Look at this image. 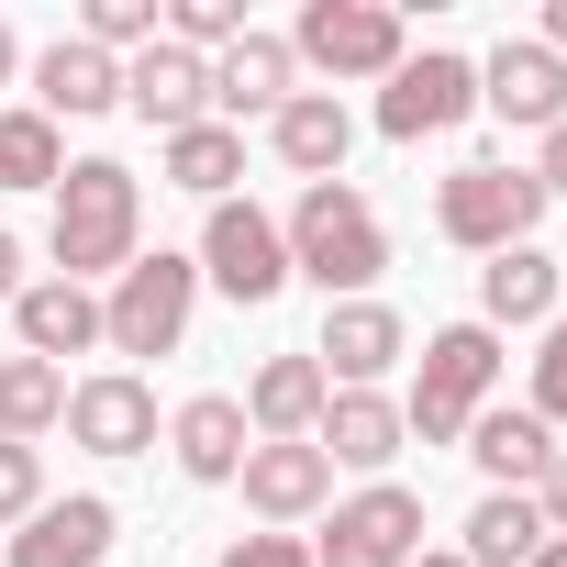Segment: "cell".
<instances>
[{"label": "cell", "mask_w": 567, "mask_h": 567, "mask_svg": "<svg viewBox=\"0 0 567 567\" xmlns=\"http://www.w3.org/2000/svg\"><path fill=\"white\" fill-rule=\"evenodd\" d=\"M534 223H545V178H534V167H512V156H467V167H445V178H434V234H445V245H467V256L534 245Z\"/></svg>", "instance_id": "277c9868"}, {"label": "cell", "mask_w": 567, "mask_h": 567, "mask_svg": "<svg viewBox=\"0 0 567 567\" xmlns=\"http://www.w3.org/2000/svg\"><path fill=\"white\" fill-rule=\"evenodd\" d=\"M68 445H90V456H145V445H156V390H145L134 368L68 379Z\"/></svg>", "instance_id": "5bb4252c"}, {"label": "cell", "mask_w": 567, "mask_h": 567, "mask_svg": "<svg viewBox=\"0 0 567 567\" xmlns=\"http://www.w3.org/2000/svg\"><path fill=\"white\" fill-rule=\"evenodd\" d=\"M545 56H567V0H545V34H534Z\"/></svg>", "instance_id": "8d00e7d4"}, {"label": "cell", "mask_w": 567, "mask_h": 567, "mask_svg": "<svg viewBox=\"0 0 567 567\" xmlns=\"http://www.w3.org/2000/svg\"><path fill=\"white\" fill-rule=\"evenodd\" d=\"M245 401L234 390H200V401H178L167 412V456H178V478H200V489H234V467H245Z\"/></svg>", "instance_id": "ffe728a7"}, {"label": "cell", "mask_w": 567, "mask_h": 567, "mask_svg": "<svg viewBox=\"0 0 567 567\" xmlns=\"http://www.w3.org/2000/svg\"><path fill=\"white\" fill-rule=\"evenodd\" d=\"M412 556H423V489H401V478H368L357 501H334V523L312 545V567H412Z\"/></svg>", "instance_id": "9c48e42d"}, {"label": "cell", "mask_w": 567, "mask_h": 567, "mask_svg": "<svg viewBox=\"0 0 567 567\" xmlns=\"http://www.w3.org/2000/svg\"><path fill=\"white\" fill-rule=\"evenodd\" d=\"M323 368H312V346H290V357H267L256 379H245V434L256 445H312V423H323Z\"/></svg>", "instance_id": "e0dca14e"}, {"label": "cell", "mask_w": 567, "mask_h": 567, "mask_svg": "<svg viewBox=\"0 0 567 567\" xmlns=\"http://www.w3.org/2000/svg\"><path fill=\"white\" fill-rule=\"evenodd\" d=\"M412 567H467V556H456V545H423V556H412Z\"/></svg>", "instance_id": "ab89813d"}, {"label": "cell", "mask_w": 567, "mask_h": 567, "mask_svg": "<svg viewBox=\"0 0 567 567\" xmlns=\"http://www.w3.org/2000/svg\"><path fill=\"white\" fill-rule=\"evenodd\" d=\"M12 334H23V357L68 368V357H90V346H101V290H79V278H23Z\"/></svg>", "instance_id": "44dd1931"}, {"label": "cell", "mask_w": 567, "mask_h": 567, "mask_svg": "<svg viewBox=\"0 0 567 567\" xmlns=\"http://www.w3.org/2000/svg\"><path fill=\"white\" fill-rule=\"evenodd\" d=\"M467 456H478V478H489V489H534V478L556 467V434H545L534 412H512V401H489V412L467 423Z\"/></svg>", "instance_id": "cb8c5ba5"}, {"label": "cell", "mask_w": 567, "mask_h": 567, "mask_svg": "<svg viewBox=\"0 0 567 567\" xmlns=\"http://www.w3.org/2000/svg\"><path fill=\"white\" fill-rule=\"evenodd\" d=\"M534 178H545V200H567V123L545 134V156H534Z\"/></svg>", "instance_id": "e575fe53"}, {"label": "cell", "mask_w": 567, "mask_h": 567, "mask_svg": "<svg viewBox=\"0 0 567 567\" xmlns=\"http://www.w3.org/2000/svg\"><path fill=\"white\" fill-rule=\"evenodd\" d=\"M45 512V445H0V523Z\"/></svg>", "instance_id": "4dcf8cb0"}, {"label": "cell", "mask_w": 567, "mask_h": 567, "mask_svg": "<svg viewBox=\"0 0 567 567\" xmlns=\"http://www.w3.org/2000/svg\"><path fill=\"white\" fill-rule=\"evenodd\" d=\"M156 178H167V189H200V200H234V178H245V134H234V123H189V134L156 145Z\"/></svg>", "instance_id": "d4e9b609"}, {"label": "cell", "mask_w": 567, "mask_h": 567, "mask_svg": "<svg viewBox=\"0 0 567 567\" xmlns=\"http://www.w3.org/2000/svg\"><path fill=\"white\" fill-rule=\"evenodd\" d=\"M278 245H290V278H312L323 301H368L379 267H390V223L357 178H323L290 200V223H278Z\"/></svg>", "instance_id": "7a4b0ae2"}, {"label": "cell", "mask_w": 567, "mask_h": 567, "mask_svg": "<svg viewBox=\"0 0 567 567\" xmlns=\"http://www.w3.org/2000/svg\"><path fill=\"white\" fill-rule=\"evenodd\" d=\"M56 423H68V368L0 357V445H45Z\"/></svg>", "instance_id": "484cf974"}, {"label": "cell", "mask_w": 567, "mask_h": 567, "mask_svg": "<svg viewBox=\"0 0 567 567\" xmlns=\"http://www.w3.org/2000/svg\"><path fill=\"white\" fill-rule=\"evenodd\" d=\"M167 34V0H90L79 12V45H101V56H145Z\"/></svg>", "instance_id": "f1b7e54d"}, {"label": "cell", "mask_w": 567, "mask_h": 567, "mask_svg": "<svg viewBox=\"0 0 567 567\" xmlns=\"http://www.w3.org/2000/svg\"><path fill=\"white\" fill-rule=\"evenodd\" d=\"M312 445H323L334 467L379 478V467H390L412 434H401V401H390V390H334V401H323V423H312Z\"/></svg>", "instance_id": "7402d4cb"}, {"label": "cell", "mask_w": 567, "mask_h": 567, "mask_svg": "<svg viewBox=\"0 0 567 567\" xmlns=\"http://www.w3.org/2000/svg\"><path fill=\"white\" fill-rule=\"evenodd\" d=\"M489 390H501V334L489 323H434L423 368H412V401H401V434L412 445H467V423L489 412Z\"/></svg>", "instance_id": "3957f363"}, {"label": "cell", "mask_w": 567, "mask_h": 567, "mask_svg": "<svg viewBox=\"0 0 567 567\" xmlns=\"http://www.w3.org/2000/svg\"><path fill=\"white\" fill-rule=\"evenodd\" d=\"M290 56H301V68H323L334 90H346V79H390V68L412 56V23L390 12V0H301Z\"/></svg>", "instance_id": "8992f818"}, {"label": "cell", "mask_w": 567, "mask_h": 567, "mask_svg": "<svg viewBox=\"0 0 567 567\" xmlns=\"http://www.w3.org/2000/svg\"><path fill=\"white\" fill-rule=\"evenodd\" d=\"M467 112H478V68L445 56V45H423V56H401V68L379 79V134H390V145H434V134H456Z\"/></svg>", "instance_id": "ba28073f"}, {"label": "cell", "mask_w": 567, "mask_h": 567, "mask_svg": "<svg viewBox=\"0 0 567 567\" xmlns=\"http://www.w3.org/2000/svg\"><path fill=\"white\" fill-rule=\"evenodd\" d=\"M12 79H23V34H12V23H0V90H12Z\"/></svg>", "instance_id": "74e56055"}, {"label": "cell", "mask_w": 567, "mask_h": 567, "mask_svg": "<svg viewBox=\"0 0 567 567\" xmlns=\"http://www.w3.org/2000/svg\"><path fill=\"white\" fill-rule=\"evenodd\" d=\"M545 434L567 423V323H545V346H534V401H523Z\"/></svg>", "instance_id": "1f68e13d"}, {"label": "cell", "mask_w": 567, "mask_h": 567, "mask_svg": "<svg viewBox=\"0 0 567 567\" xmlns=\"http://www.w3.org/2000/svg\"><path fill=\"white\" fill-rule=\"evenodd\" d=\"M23 301V234H0V312Z\"/></svg>", "instance_id": "d590c367"}, {"label": "cell", "mask_w": 567, "mask_h": 567, "mask_svg": "<svg viewBox=\"0 0 567 567\" xmlns=\"http://www.w3.org/2000/svg\"><path fill=\"white\" fill-rule=\"evenodd\" d=\"M112 534H123L112 501H101V489H68V501H45V512L12 534V556H0V567H101Z\"/></svg>", "instance_id": "ac0fdd59"}, {"label": "cell", "mask_w": 567, "mask_h": 567, "mask_svg": "<svg viewBox=\"0 0 567 567\" xmlns=\"http://www.w3.org/2000/svg\"><path fill=\"white\" fill-rule=\"evenodd\" d=\"M123 112L167 145V134H189V123H212V56H189V45H145V56H123Z\"/></svg>", "instance_id": "7c38bea8"}, {"label": "cell", "mask_w": 567, "mask_h": 567, "mask_svg": "<svg viewBox=\"0 0 567 567\" xmlns=\"http://www.w3.org/2000/svg\"><path fill=\"white\" fill-rule=\"evenodd\" d=\"M401 357H412V323L390 301H323V346H312L323 390H379Z\"/></svg>", "instance_id": "4fadbf2b"}, {"label": "cell", "mask_w": 567, "mask_h": 567, "mask_svg": "<svg viewBox=\"0 0 567 567\" xmlns=\"http://www.w3.org/2000/svg\"><path fill=\"white\" fill-rule=\"evenodd\" d=\"M267 156L290 167L301 189H323V178H346V156H357V112H346L334 90H301V101H278V112H267Z\"/></svg>", "instance_id": "2e32d148"}, {"label": "cell", "mask_w": 567, "mask_h": 567, "mask_svg": "<svg viewBox=\"0 0 567 567\" xmlns=\"http://www.w3.org/2000/svg\"><path fill=\"white\" fill-rule=\"evenodd\" d=\"M189 312H200V267L156 245V256H134L101 290V346L112 357H178L189 346Z\"/></svg>", "instance_id": "5b68a950"}, {"label": "cell", "mask_w": 567, "mask_h": 567, "mask_svg": "<svg viewBox=\"0 0 567 567\" xmlns=\"http://www.w3.org/2000/svg\"><path fill=\"white\" fill-rule=\"evenodd\" d=\"M556 290H567V256H545V245H501V256L478 267V323H489V334L545 323V312H556Z\"/></svg>", "instance_id": "603a6c76"}, {"label": "cell", "mask_w": 567, "mask_h": 567, "mask_svg": "<svg viewBox=\"0 0 567 567\" xmlns=\"http://www.w3.org/2000/svg\"><path fill=\"white\" fill-rule=\"evenodd\" d=\"M478 112L512 123V134H556L567 123V56H545L534 34H501L478 56Z\"/></svg>", "instance_id": "30bf717a"}, {"label": "cell", "mask_w": 567, "mask_h": 567, "mask_svg": "<svg viewBox=\"0 0 567 567\" xmlns=\"http://www.w3.org/2000/svg\"><path fill=\"white\" fill-rule=\"evenodd\" d=\"M278 101H301V56H290V34H245V45H223L212 56V123H267Z\"/></svg>", "instance_id": "9a60e30c"}, {"label": "cell", "mask_w": 567, "mask_h": 567, "mask_svg": "<svg viewBox=\"0 0 567 567\" xmlns=\"http://www.w3.org/2000/svg\"><path fill=\"white\" fill-rule=\"evenodd\" d=\"M534 545H545V512H534V489H489L478 512H467V567H534Z\"/></svg>", "instance_id": "4316f807"}, {"label": "cell", "mask_w": 567, "mask_h": 567, "mask_svg": "<svg viewBox=\"0 0 567 567\" xmlns=\"http://www.w3.org/2000/svg\"><path fill=\"white\" fill-rule=\"evenodd\" d=\"M68 178V134L23 101V112H0V189H56Z\"/></svg>", "instance_id": "83f0119b"}, {"label": "cell", "mask_w": 567, "mask_h": 567, "mask_svg": "<svg viewBox=\"0 0 567 567\" xmlns=\"http://www.w3.org/2000/svg\"><path fill=\"white\" fill-rule=\"evenodd\" d=\"M256 23H245V0H167V45H189V56H223V45H245Z\"/></svg>", "instance_id": "f546056e"}, {"label": "cell", "mask_w": 567, "mask_h": 567, "mask_svg": "<svg viewBox=\"0 0 567 567\" xmlns=\"http://www.w3.org/2000/svg\"><path fill=\"white\" fill-rule=\"evenodd\" d=\"M534 567H567V534H545V545H534Z\"/></svg>", "instance_id": "f35d334b"}, {"label": "cell", "mask_w": 567, "mask_h": 567, "mask_svg": "<svg viewBox=\"0 0 567 567\" xmlns=\"http://www.w3.org/2000/svg\"><path fill=\"white\" fill-rule=\"evenodd\" d=\"M34 112H45V123H101V112H123V56L56 34V45L34 56Z\"/></svg>", "instance_id": "d6986e66"}, {"label": "cell", "mask_w": 567, "mask_h": 567, "mask_svg": "<svg viewBox=\"0 0 567 567\" xmlns=\"http://www.w3.org/2000/svg\"><path fill=\"white\" fill-rule=\"evenodd\" d=\"M223 301H278L290 290V245H278V212H256V200H212V223H200V256H189Z\"/></svg>", "instance_id": "52a82bcc"}, {"label": "cell", "mask_w": 567, "mask_h": 567, "mask_svg": "<svg viewBox=\"0 0 567 567\" xmlns=\"http://www.w3.org/2000/svg\"><path fill=\"white\" fill-rule=\"evenodd\" d=\"M534 512H545V534H567V445H556V467L534 478Z\"/></svg>", "instance_id": "836d02e7"}, {"label": "cell", "mask_w": 567, "mask_h": 567, "mask_svg": "<svg viewBox=\"0 0 567 567\" xmlns=\"http://www.w3.org/2000/svg\"><path fill=\"white\" fill-rule=\"evenodd\" d=\"M234 489H245V512H256L267 534H301L312 512H334V456H323V445H245Z\"/></svg>", "instance_id": "8fae6325"}, {"label": "cell", "mask_w": 567, "mask_h": 567, "mask_svg": "<svg viewBox=\"0 0 567 567\" xmlns=\"http://www.w3.org/2000/svg\"><path fill=\"white\" fill-rule=\"evenodd\" d=\"M45 256L56 278H79V290H112V278L145 256V178L123 156H68V178L45 189Z\"/></svg>", "instance_id": "6da1fadb"}, {"label": "cell", "mask_w": 567, "mask_h": 567, "mask_svg": "<svg viewBox=\"0 0 567 567\" xmlns=\"http://www.w3.org/2000/svg\"><path fill=\"white\" fill-rule=\"evenodd\" d=\"M212 567H312V545H301V534H234Z\"/></svg>", "instance_id": "d6a6232c"}]
</instances>
